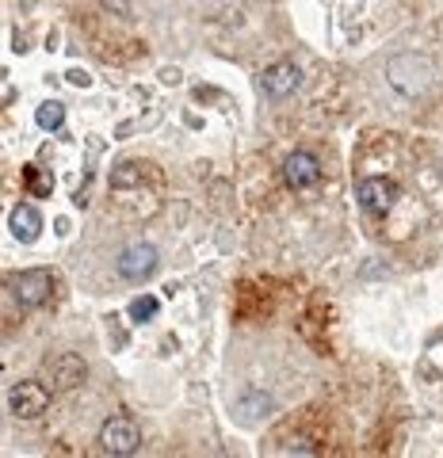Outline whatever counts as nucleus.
I'll return each mask as SVG.
<instances>
[{
  "label": "nucleus",
  "instance_id": "f257e3e1",
  "mask_svg": "<svg viewBox=\"0 0 443 458\" xmlns=\"http://www.w3.org/2000/svg\"><path fill=\"white\" fill-rule=\"evenodd\" d=\"M386 77H390L397 92L421 96L428 84L436 81V65L428 62L424 54H397V57H390V65H386Z\"/></svg>",
  "mask_w": 443,
  "mask_h": 458
},
{
  "label": "nucleus",
  "instance_id": "f03ea898",
  "mask_svg": "<svg viewBox=\"0 0 443 458\" xmlns=\"http://www.w3.org/2000/svg\"><path fill=\"white\" fill-rule=\"evenodd\" d=\"M99 447H104L107 454H115V458L134 454L141 447L138 424L131 417H111V420H104V428H99Z\"/></svg>",
  "mask_w": 443,
  "mask_h": 458
},
{
  "label": "nucleus",
  "instance_id": "7ed1b4c3",
  "mask_svg": "<svg viewBox=\"0 0 443 458\" xmlns=\"http://www.w3.org/2000/svg\"><path fill=\"white\" fill-rule=\"evenodd\" d=\"M8 409H12V417H20V420H35L50 409V390L42 382H16L8 390Z\"/></svg>",
  "mask_w": 443,
  "mask_h": 458
},
{
  "label": "nucleus",
  "instance_id": "20e7f679",
  "mask_svg": "<svg viewBox=\"0 0 443 458\" xmlns=\"http://www.w3.org/2000/svg\"><path fill=\"white\" fill-rule=\"evenodd\" d=\"M12 291H16V302L23 310H35L50 298L54 291V279L47 267H31V271H20V276H12Z\"/></svg>",
  "mask_w": 443,
  "mask_h": 458
},
{
  "label": "nucleus",
  "instance_id": "39448f33",
  "mask_svg": "<svg viewBox=\"0 0 443 458\" xmlns=\"http://www.w3.org/2000/svg\"><path fill=\"white\" fill-rule=\"evenodd\" d=\"M355 195H360V203L367 214H390L394 203L402 199V191H397V183L390 176H375V180H360V188H355Z\"/></svg>",
  "mask_w": 443,
  "mask_h": 458
},
{
  "label": "nucleus",
  "instance_id": "423d86ee",
  "mask_svg": "<svg viewBox=\"0 0 443 458\" xmlns=\"http://www.w3.org/2000/svg\"><path fill=\"white\" fill-rule=\"evenodd\" d=\"M157 271V249L153 245H131L119 252V276L131 279V283H141L149 279Z\"/></svg>",
  "mask_w": 443,
  "mask_h": 458
},
{
  "label": "nucleus",
  "instance_id": "0eeeda50",
  "mask_svg": "<svg viewBox=\"0 0 443 458\" xmlns=\"http://www.w3.org/2000/svg\"><path fill=\"white\" fill-rule=\"evenodd\" d=\"M283 180H287V188H294V191L313 188V183L321 180L318 157H313V153H291L287 161H283Z\"/></svg>",
  "mask_w": 443,
  "mask_h": 458
},
{
  "label": "nucleus",
  "instance_id": "6e6552de",
  "mask_svg": "<svg viewBox=\"0 0 443 458\" xmlns=\"http://www.w3.org/2000/svg\"><path fill=\"white\" fill-rule=\"evenodd\" d=\"M8 229H12V237H16V241H23V245L38 241V233H42V214H38V207H31V203L12 207V214H8Z\"/></svg>",
  "mask_w": 443,
  "mask_h": 458
},
{
  "label": "nucleus",
  "instance_id": "1a4fd4ad",
  "mask_svg": "<svg viewBox=\"0 0 443 458\" xmlns=\"http://www.w3.org/2000/svg\"><path fill=\"white\" fill-rule=\"evenodd\" d=\"M260 84H264V92L268 96H276V99H283V96H291L298 84H302V73L291 65V62H279V65H271V69H264V77H260Z\"/></svg>",
  "mask_w": 443,
  "mask_h": 458
},
{
  "label": "nucleus",
  "instance_id": "9d476101",
  "mask_svg": "<svg viewBox=\"0 0 443 458\" xmlns=\"http://www.w3.org/2000/svg\"><path fill=\"white\" fill-rule=\"evenodd\" d=\"M50 382L62 386V390H69V386H81L84 382V363L77 360V355H58V360L50 363Z\"/></svg>",
  "mask_w": 443,
  "mask_h": 458
},
{
  "label": "nucleus",
  "instance_id": "9b49d317",
  "mask_svg": "<svg viewBox=\"0 0 443 458\" xmlns=\"http://www.w3.org/2000/svg\"><path fill=\"white\" fill-rule=\"evenodd\" d=\"M35 123H38V131H58V126L65 123V107L58 104V99H47V104L35 111Z\"/></svg>",
  "mask_w": 443,
  "mask_h": 458
},
{
  "label": "nucleus",
  "instance_id": "f8f14e48",
  "mask_svg": "<svg viewBox=\"0 0 443 458\" xmlns=\"http://www.w3.org/2000/svg\"><path fill=\"white\" fill-rule=\"evenodd\" d=\"M23 180H27V191L38 195V199H47V195L54 191V176H50L47 168H27Z\"/></svg>",
  "mask_w": 443,
  "mask_h": 458
},
{
  "label": "nucleus",
  "instance_id": "ddd939ff",
  "mask_svg": "<svg viewBox=\"0 0 443 458\" xmlns=\"http://www.w3.org/2000/svg\"><path fill=\"white\" fill-rule=\"evenodd\" d=\"M157 313H161V302H157L153 294H138L134 302H131V321H138V325H146V321H153Z\"/></svg>",
  "mask_w": 443,
  "mask_h": 458
}]
</instances>
